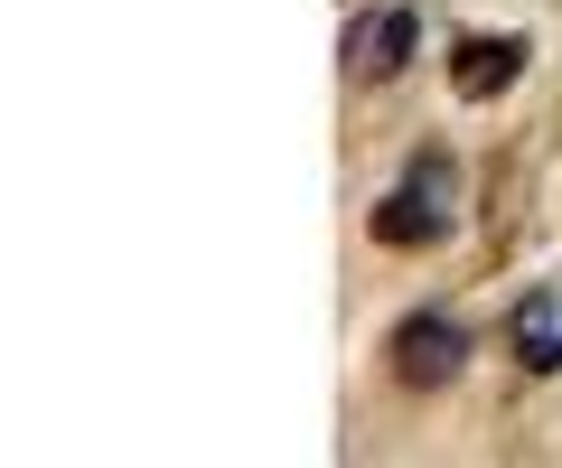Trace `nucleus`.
I'll return each mask as SVG.
<instances>
[{
	"label": "nucleus",
	"instance_id": "1",
	"mask_svg": "<svg viewBox=\"0 0 562 468\" xmlns=\"http://www.w3.org/2000/svg\"><path fill=\"white\" fill-rule=\"evenodd\" d=\"M450 235V160H413V187L375 206V244L413 253V244H441Z\"/></svg>",
	"mask_w": 562,
	"mask_h": 468
},
{
	"label": "nucleus",
	"instance_id": "2",
	"mask_svg": "<svg viewBox=\"0 0 562 468\" xmlns=\"http://www.w3.org/2000/svg\"><path fill=\"white\" fill-rule=\"evenodd\" d=\"M460 356H469V338H460V319H441V309H413V319L394 328V375L403 385H450Z\"/></svg>",
	"mask_w": 562,
	"mask_h": 468
},
{
	"label": "nucleus",
	"instance_id": "3",
	"mask_svg": "<svg viewBox=\"0 0 562 468\" xmlns=\"http://www.w3.org/2000/svg\"><path fill=\"white\" fill-rule=\"evenodd\" d=\"M413 47H422V20H413V10H357V20H347V76L384 84V76H403Z\"/></svg>",
	"mask_w": 562,
	"mask_h": 468
},
{
	"label": "nucleus",
	"instance_id": "4",
	"mask_svg": "<svg viewBox=\"0 0 562 468\" xmlns=\"http://www.w3.org/2000/svg\"><path fill=\"white\" fill-rule=\"evenodd\" d=\"M506 346H516L525 375H553L562 366V282H535L516 309H506Z\"/></svg>",
	"mask_w": 562,
	"mask_h": 468
},
{
	"label": "nucleus",
	"instance_id": "5",
	"mask_svg": "<svg viewBox=\"0 0 562 468\" xmlns=\"http://www.w3.org/2000/svg\"><path fill=\"white\" fill-rule=\"evenodd\" d=\"M525 76V38H469L460 57H450V84H460L469 103H487V94H506V84Z\"/></svg>",
	"mask_w": 562,
	"mask_h": 468
}]
</instances>
